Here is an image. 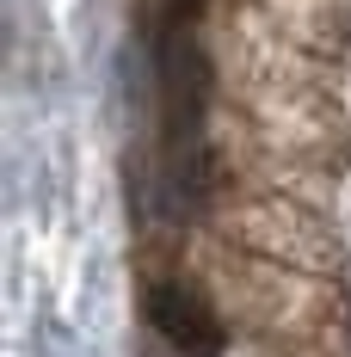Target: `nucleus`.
<instances>
[{"label":"nucleus","mask_w":351,"mask_h":357,"mask_svg":"<svg viewBox=\"0 0 351 357\" xmlns=\"http://www.w3.org/2000/svg\"><path fill=\"white\" fill-rule=\"evenodd\" d=\"M204 6H210V0H160V13H167V25H179V31H185V25H191V19H197Z\"/></svg>","instance_id":"nucleus-3"},{"label":"nucleus","mask_w":351,"mask_h":357,"mask_svg":"<svg viewBox=\"0 0 351 357\" xmlns=\"http://www.w3.org/2000/svg\"><path fill=\"white\" fill-rule=\"evenodd\" d=\"M154 93H160V160H167V191L173 204H191L197 191V142H204V99H210V62L197 37L179 25L154 43Z\"/></svg>","instance_id":"nucleus-1"},{"label":"nucleus","mask_w":351,"mask_h":357,"mask_svg":"<svg viewBox=\"0 0 351 357\" xmlns=\"http://www.w3.org/2000/svg\"><path fill=\"white\" fill-rule=\"evenodd\" d=\"M142 314H148V326L179 357H222L228 351V326L216 314V302L204 289H191V284H173V278L148 284L142 289Z\"/></svg>","instance_id":"nucleus-2"}]
</instances>
